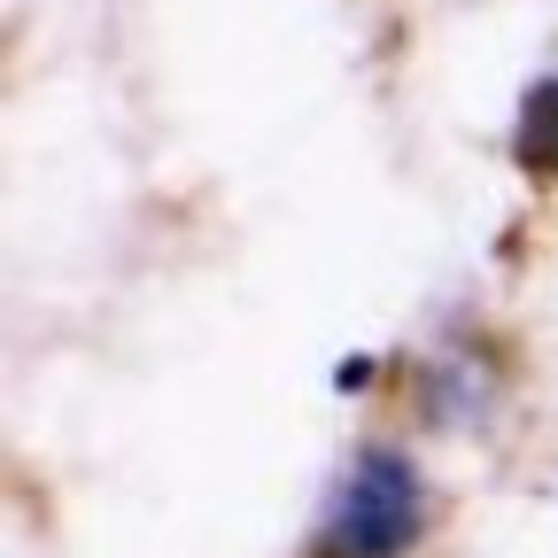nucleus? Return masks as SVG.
Returning a JSON list of instances; mask_svg holds the SVG:
<instances>
[{
    "label": "nucleus",
    "instance_id": "3",
    "mask_svg": "<svg viewBox=\"0 0 558 558\" xmlns=\"http://www.w3.org/2000/svg\"><path fill=\"white\" fill-rule=\"evenodd\" d=\"M333 388H341V396L373 388V357H341V365H333Z\"/></svg>",
    "mask_w": 558,
    "mask_h": 558
},
{
    "label": "nucleus",
    "instance_id": "2",
    "mask_svg": "<svg viewBox=\"0 0 558 558\" xmlns=\"http://www.w3.org/2000/svg\"><path fill=\"white\" fill-rule=\"evenodd\" d=\"M520 163L527 171H543V179H558V78H543V86H527V101H520Z\"/></svg>",
    "mask_w": 558,
    "mask_h": 558
},
{
    "label": "nucleus",
    "instance_id": "1",
    "mask_svg": "<svg viewBox=\"0 0 558 558\" xmlns=\"http://www.w3.org/2000/svg\"><path fill=\"white\" fill-rule=\"evenodd\" d=\"M418 535H427V481H418L411 450L365 442L333 481L311 558H403Z\"/></svg>",
    "mask_w": 558,
    "mask_h": 558
}]
</instances>
